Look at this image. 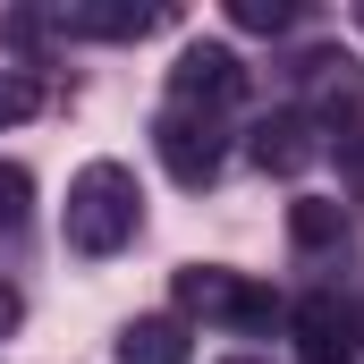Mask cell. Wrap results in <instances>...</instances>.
Wrapping results in <instances>:
<instances>
[{"label": "cell", "mask_w": 364, "mask_h": 364, "mask_svg": "<svg viewBox=\"0 0 364 364\" xmlns=\"http://www.w3.org/2000/svg\"><path fill=\"white\" fill-rule=\"evenodd\" d=\"M17 322H26V296H17V288H9V279H0V339H9V331H17Z\"/></svg>", "instance_id": "cell-16"}, {"label": "cell", "mask_w": 364, "mask_h": 364, "mask_svg": "<svg viewBox=\"0 0 364 364\" xmlns=\"http://www.w3.org/2000/svg\"><path fill=\"white\" fill-rule=\"evenodd\" d=\"M229 364H263V356H229Z\"/></svg>", "instance_id": "cell-17"}, {"label": "cell", "mask_w": 364, "mask_h": 364, "mask_svg": "<svg viewBox=\"0 0 364 364\" xmlns=\"http://www.w3.org/2000/svg\"><path fill=\"white\" fill-rule=\"evenodd\" d=\"M26 212H34V170L26 161H0V237H17Z\"/></svg>", "instance_id": "cell-12"}, {"label": "cell", "mask_w": 364, "mask_h": 364, "mask_svg": "<svg viewBox=\"0 0 364 364\" xmlns=\"http://www.w3.org/2000/svg\"><path fill=\"white\" fill-rule=\"evenodd\" d=\"M246 153H255V170H272V178H296V170H314V161L331 153V136H322L305 110H272V119L246 136Z\"/></svg>", "instance_id": "cell-7"}, {"label": "cell", "mask_w": 364, "mask_h": 364, "mask_svg": "<svg viewBox=\"0 0 364 364\" xmlns=\"http://www.w3.org/2000/svg\"><path fill=\"white\" fill-rule=\"evenodd\" d=\"M136 220H144V195H136V170L127 161H85L77 178H68V246L77 255H119L127 237H136Z\"/></svg>", "instance_id": "cell-1"}, {"label": "cell", "mask_w": 364, "mask_h": 364, "mask_svg": "<svg viewBox=\"0 0 364 364\" xmlns=\"http://www.w3.org/2000/svg\"><path fill=\"white\" fill-rule=\"evenodd\" d=\"M288 237H296L305 255L339 246V237H348V203H331V195H296V203H288Z\"/></svg>", "instance_id": "cell-10"}, {"label": "cell", "mask_w": 364, "mask_h": 364, "mask_svg": "<svg viewBox=\"0 0 364 364\" xmlns=\"http://www.w3.org/2000/svg\"><path fill=\"white\" fill-rule=\"evenodd\" d=\"M60 26L68 34H102V43H136V34L170 26V9H144V0H77V9H60Z\"/></svg>", "instance_id": "cell-8"}, {"label": "cell", "mask_w": 364, "mask_h": 364, "mask_svg": "<svg viewBox=\"0 0 364 364\" xmlns=\"http://www.w3.org/2000/svg\"><path fill=\"white\" fill-rule=\"evenodd\" d=\"M229 17H237L246 34H288V26H296V0H229Z\"/></svg>", "instance_id": "cell-14"}, {"label": "cell", "mask_w": 364, "mask_h": 364, "mask_svg": "<svg viewBox=\"0 0 364 364\" xmlns=\"http://www.w3.org/2000/svg\"><path fill=\"white\" fill-rule=\"evenodd\" d=\"M153 153H161V170H170L178 186H212L220 161H229L220 110H186V102H170V110L153 119Z\"/></svg>", "instance_id": "cell-2"}, {"label": "cell", "mask_w": 364, "mask_h": 364, "mask_svg": "<svg viewBox=\"0 0 364 364\" xmlns=\"http://www.w3.org/2000/svg\"><path fill=\"white\" fill-rule=\"evenodd\" d=\"M331 153H339V186L364 195V127H339V136H331Z\"/></svg>", "instance_id": "cell-15"}, {"label": "cell", "mask_w": 364, "mask_h": 364, "mask_svg": "<svg viewBox=\"0 0 364 364\" xmlns=\"http://www.w3.org/2000/svg\"><path fill=\"white\" fill-rule=\"evenodd\" d=\"M0 43H9L17 60H43V51H51V17H43V9H0Z\"/></svg>", "instance_id": "cell-11"}, {"label": "cell", "mask_w": 364, "mask_h": 364, "mask_svg": "<svg viewBox=\"0 0 364 364\" xmlns=\"http://www.w3.org/2000/svg\"><path fill=\"white\" fill-rule=\"evenodd\" d=\"M178 305L186 314H212V322H237V331H272L279 322V296L246 288V279L220 272V263H186L178 272Z\"/></svg>", "instance_id": "cell-3"}, {"label": "cell", "mask_w": 364, "mask_h": 364, "mask_svg": "<svg viewBox=\"0 0 364 364\" xmlns=\"http://www.w3.org/2000/svg\"><path fill=\"white\" fill-rule=\"evenodd\" d=\"M246 93V60L229 51V43H186L178 68H170V102H186V110H229Z\"/></svg>", "instance_id": "cell-5"}, {"label": "cell", "mask_w": 364, "mask_h": 364, "mask_svg": "<svg viewBox=\"0 0 364 364\" xmlns=\"http://www.w3.org/2000/svg\"><path fill=\"white\" fill-rule=\"evenodd\" d=\"M186 331L178 314H144V322H127L119 331V364H186Z\"/></svg>", "instance_id": "cell-9"}, {"label": "cell", "mask_w": 364, "mask_h": 364, "mask_svg": "<svg viewBox=\"0 0 364 364\" xmlns=\"http://www.w3.org/2000/svg\"><path fill=\"white\" fill-rule=\"evenodd\" d=\"M288 331H296V364H356V305L339 296H296Z\"/></svg>", "instance_id": "cell-6"}, {"label": "cell", "mask_w": 364, "mask_h": 364, "mask_svg": "<svg viewBox=\"0 0 364 364\" xmlns=\"http://www.w3.org/2000/svg\"><path fill=\"white\" fill-rule=\"evenodd\" d=\"M356 26H364V0H356Z\"/></svg>", "instance_id": "cell-18"}, {"label": "cell", "mask_w": 364, "mask_h": 364, "mask_svg": "<svg viewBox=\"0 0 364 364\" xmlns=\"http://www.w3.org/2000/svg\"><path fill=\"white\" fill-rule=\"evenodd\" d=\"M43 110V77L34 68H0V127H26Z\"/></svg>", "instance_id": "cell-13"}, {"label": "cell", "mask_w": 364, "mask_h": 364, "mask_svg": "<svg viewBox=\"0 0 364 364\" xmlns=\"http://www.w3.org/2000/svg\"><path fill=\"white\" fill-rule=\"evenodd\" d=\"M296 85H305L296 110H305L322 136H339V127L364 110V68L348 60V51H305V60H296Z\"/></svg>", "instance_id": "cell-4"}]
</instances>
